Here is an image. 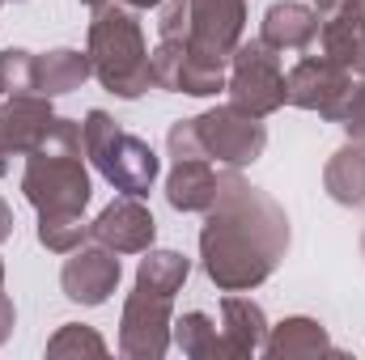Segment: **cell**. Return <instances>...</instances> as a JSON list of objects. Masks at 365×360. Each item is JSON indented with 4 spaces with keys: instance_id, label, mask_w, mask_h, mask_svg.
<instances>
[{
    "instance_id": "obj_13",
    "label": "cell",
    "mask_w": 365,
    "mask_h": 360,
    "mask_svg": "<svg viewBox=\"0 0 365 360\" xmlns=\"http://www.w3.org/2000/svg\"><path fill=\"white\" fill-rule=\"evenodd\" d=\"M221 360H242L264 352V339H268V318L264 309L251 301V297H225L221 301Z\"/></svg>"
},
{
    "instance_id": "obj_2",
    "label": "cell",
    "mask_w": 365,
    "mask_h": 360,
    "mask_svg": "<svg viewBox=\"0 0 365 360\" xmlns=\"http://www.w3.org/2000/svg\"><path fill=\"white\" fill-rule=\"evenodd\" d=\"M81 123L56 119L47 140L26 153L21 191L38 208V216H86L90 203V174L81 162Z\"/></svg>"
},
{
    "instance_id": "obj_23",
    "label": "cell",
    "mask_w": 365,
    "mask_h": 360,
    "mask_svg": "<svg viewBox=\"0 0 365 360\" xmlns=\"http://www.w3.org/2000/svg\"><path fill=\"white\" fill-rule=\"evenodd\" d=\"M13 322H17V309H13V301H9V292L0 288V344L13 335Z\"/></svg>"
},
{
    "instance_id": "obj_22",
    "label": "cell",
    "mask_w": 365,
    "mask_h": 360,
    "mask_svg": "<svg viewBox=\"0 0 365 360\" xmlns=\"http://www.w3.org/2000/svg\"><path fill=\"white\" fill-rule=\"evenodd\" d=\"M0 81L4 93H34V55L21 47L0 51Z\"/></svg>"
},
{
    "instance_id": "obj_20",
    "label": "cell",
    "mask_w": 365,
    "mask_h": 360,
    "mask_svg": "<svg viewBox=\"0 0 365 360\" xmlns=\"http://www.w3.org/2000/svg\"><path fill=\"white\" fill-rule=\"evenodd\" d=\"M86 216H38V242L56 255H73L86 238Z\"/></svg>"
},
{
    "instance_id": "obj_8",
    "label": "cell",
    "mask_w": 365,
    "mask_h": 360,
    "mask_svg": "<svg viewBox=\"0 0 365 360\" xmlns=\"http://www.w3.org/2000/svg\"><path fill=\"white\" fill-rule=\"evenodd\" d=\"M247 0H187V51L230 64L234 47L242 43Z\"/></svg>"
},
{
    "instance_id": "obj_9",
    "label": "cell",
    "mask_w": 365,
    "mask_h": 360,
    "mask_svg": "<svg viewBox=\"0 0 365 360\" xmlns=\"http://www.w3.org/2000/svg\"><path fill=\"white\" fill-rule=\"evenodd\" d=\"M353 77H357V73L331 64L327 55H306V60H297V64L289 68V77H284V102H293V106H302V110H319L323 119H331V110L340 106L344 90L353 85Z\"/></svg>"
},
{
    "instance_id": "obj_16",
    "label": "cell",
    "mask_w": 365,
    "mask_h": 360,
    "mask_svg": "<svg viewBox=\"0 0 365 360\" xmlns=\"http://www.w3.org/2000/svg\"><path fill=\"white\" fill-rule=\"evenodd\" d=\"M93 73L90 51H47V55H34V93L43 97H60V93H73L86 85V77Z\"/></svg>"
},
{
    "instance_id": "obj_11",
    "label": "cell",
    "mask_w": 365,
    "mask_h": 360,
    "mask_svg": "<svg viewBox=\"0 0 365 360\" xmlns=\"http://www.w3.org/2000/svg\"><path fill=\"white\" fill-rule=\"evenodd\" d=\"M60 284H64L68 301H77V305H102L115 292V284H119V259H115V250L102 246V242L77 246L73 259L60 271Z\"/></svg>"
},
{
    "instance_id": "obj_25",
    "label": "cell",
    "mask_w": 365,
    "mask_h": 360,
    "mask_svg": "<svg viewBox=\"0 0 365 360\" xmlns=\"http://www.w3.org/2000/svg\"><path fill=\"white\" fill-rule=\"evenodd\" d=\"M4 238H13V212H9V203L0 199V242Z\"/></svg>"
},
{
    "instance_id": "obj_17",
    "label": "cell",
    "mask_w": 365,
    "mask_h": 360,
    "mask_svg": "<svg viewBox=\"0 0 365 360\" xmlns=\"http://www.w3.org/2000/svg\"><path fill=\"white\" fill-rule=\"evenodd\" d=\"M319 352H336L327 331L314 318H284L280 327L268 331L264 339V356L272 360H297V356H319Z\"/></svg>"
},
{
    "instance_id": "obj_26",
    "label": "cell",
    "mask_w": 365,
    "mask_h": 360,
    "mask_svg": "<svg viewBox=\"0 0 365 360\" xmlns=\"http://www.w3.org/2000/svg\"><path fill=\"white\" fill-rule=\"evenodd\" d=\"M119 4H128V9L140 13V9H158V4H166V0H119Z\"/></svg>"
},
{
    "instance_id": "obj_30",
    "label": "cell",
    "mask_w": 365,
    "mask_h": 360,
    "mask_svg": "<svg viewBox=\"0 0 365 360\" xmlns=\"http://www.w3.org/2000/svg\"><path fill=\"white\" fill-rule=\"evenodd\" d=\"M0 102H4V81H0Z\"/></svg>"
},
{
    "instance_id": "obj_14",
    "label": "cell",
    "mask_w": 365,
    "mask_h": 360,
    "mask_svg": "<svg viewBox=\"0 0 365 360\" xmlns=\"http://www.w3.org/2000/svg\"><path fill=\"white\" fill-rule=\"evenodd\" d=\"M259 38L280 55L284 51H310V43L319 38V13L310 4H297V0H276L264 13Z\"/></svg>"
},
{
    "instance_id": "obj_24",
    "label": "cell",
    "mask_w": 365,
    "mask_h": 360,
    "mask_svg": "<svg viewBox=\"0 0 365 360\" xmlns=\"http://www.w3.org/2000/svg\"><path fill=\"white\" fill-rule=\"evenodd\" d=\"M344 4H353V0H314V13H319V21H323V17H331L336 9H344Z\"/></svg>"
},
{
    "instance_id": "obj_29",
    "label": "cell",
    "mask_w": 365,
    "mask_h": 360,
    "mask_svg": "<svg viewBox=\"0 0 365 360\" xmlns=\"http://www.w3.org/2000/svg\"><path fill=\"white\" fill-rule=\"evenodd\" d=\"M0 288H4V263H0Z\"/></svg>"
},
{
    "instance_id": "obj_3",
    "label": "cell",
    "mask_w": 365,
    "mask_h": 360,
    "mask_svg": "<svg viewBox=\"0 0 365 360\" xmlns=\"http://www.w3.org/2000/svg\"><path fill=\"white\" fill-rule=\"evenodd\" d=\"M90 64L93 77L115 97H140L153 85V60H149V43H145L136 9H128V4L93 9Z\"/></svg>"
},
{
    "instance_id": "obj_27",
    "label": "cell",
    "mask_w": 365,
    "mask_h": 360,
    "mask_svg": "<svg viewBox=\"0 0 365 360\" xmlns=\"http://www.w3.org/2000/svg\"><path fill=\"white\" fill-rule=\"evenodd\" d=\"M9 170V149H4V140H0V174Z\"/></svg>"
},
{
    "instance_id": "obj_6",
    "label": "cell",
    "mask_w": 365,
    "mask_h": 360,
    "mask_svg": "<svg viewBox=\"0 0 365 360\" xmlns=\"http://www.w3.org/2000/svg\"><path fill=\"white\" fill-rule=\"evenodd\" d=\"M195 123V140H200V153L217 166H230V170H242L251 162H259V153L268 149V127L264 119L238 110L234 102L230 106H217V110H204Z\"/></svg>"
},
{
    "instance_id": "obj_5",
    "label": "cell",
    "mask_w": 365,
    "mask_h": 360,
    "mask_svg": "<svg viewBox=\"0 0 365 360\" xmlns=\"http://www.w3.org/2000/svg\"><path fill=\"white\" fill-rule=\"evenodd\" d=\"M230 102L255 119H268L272 110L284 106V68H280V51H272L264 38L238 43L230 55Z\"/></svg>"
},
{
    "instance_id": "obj_19",
    "label": "cell",
    "mask_w": 365,
    "mask_h": 360,
    "mask_svg": "<svg viewBox=\"0 0 365 360\" xmlns=\"http://www.w3.org/2000/svg\"><path fill=\"white\" fill-rule=\"evenodd\" d=\"M170 344H179L182 352L195 356V360H221V335H217V327L208 322V314H200V309L175 318Z\"/></svg>"
},
{
    "instance_id": "obj_15",
    "label": "cell",
    "mask_w": 365,
    "mask_h": 360,
    "mask_svg": "<svg viewBox=\"0 0 365 360\" xmlns=\"http://www.w3.org/2000/svg\"><path fill=\"white\" fill-rule=\"evenodd\" d=\"M221 174L208 157H175V170L166 179V199L175 212H208L217 199Z\"/></svg>"
},
{
    "instance_id": "obj_10",
    "label": "cell",
    "mask_w": 365,
    "mask_h": 360,
    "mask_svg": "<svg viewBox=\"0 0 365 360\" xmlns=\"http://www.w3.org/2000/svg\"><path fill=\"white\" fill-rule=\"evenodd\" d=\"M90 238L110 246L115 255H145L158 238V221L136 195H123V199H115L110 208L98 212V221L90 225Z\"/></svg>"
},
{
    "instance_id": "obj_31",
    "label": "cell",
    "mask_w": 365,
    "mask_h": 360,
    "mask_svg": "<svg viewBox=\"0 0 365 360\" xmlns=\"http://www.w3.org/2000/svg\"><path fill=\"white\" fill-rule=\"evenodd\" d=\"M361 144H365V136H361Z\"/></svg>"
},
{
    "instance_id": "obj_12",
    "label": "cell",
    "mask_w": 365,
    "mask_h": 360,
    "mask_svg": "<svg viewBox=\"0 0 365 360\" xmlns=\"http://www.w3.org/2000/svg\"><path fill=\"white\" fill-rule=\"evenodd\" d=\"M56 110L51 97L43 93H4L0 102V140L9 153H30L47 140V132L56 127Z\"/></svg>"
},
{
    "instance_id": "obj_1",
    "label": "cell",
    "mask_w": 365,
    "mask_h": 360,
    "mask_svg": "<svg viewBox=\"0 0 365 360\" xmlns=\"http://www.w3.org/2000/svg\"><path fill=\"white\" fill-rule=\"evenodd\" d=\"M289 250V216L268 191L225 170L208 221L200 229V259L221 292L264 284Z\"/></svg>"
},
{
    "instance_id": "obj_7",
    "label": "cell",
    "mask_w": 365,
    "mask_h": 360,
    "mask_svg": "<svg viewBox=\"0 0 365 360\" xmlns=\"http://www.w3.org/2000/svg\"><path fill=\"white\" fill-rule=\"evenodd\" d=\"M175 292L149 288L136 280L128 305H123V322H119V352L132 360H158L170 352V327H175Z\"/></svg>"
},
{
    "instance_id": "obj_28",
    "label": "cell",
    "mask_w": 365,
    "mask_h": 360,
    "mask_svg": "<svg viewBox=\"0 0 365 360\" xmlns=\"http://www.w3.org/2000/svg\"><path fill=\"white\" fill-rule=\"evenodd\" d=\"M81 4H90V9H102V4H106V0H81Z\"/></svg>"
},
{
    "instance_id": "obj_21",
    "label": "cell",
    "mask_w": 365,
    "mask_h": 360,
    "mask_svg": "<svg viewBox=\"0 0 365 360\" xmlns=\"http://www.w3.org/2000/svg\"><path fill=\"white\" fill-rule=\"evenodd\" d=\"M106 356V344H102V335L90 331V327H77V322H68V327H60L56 335H51V344H47V356Z\"/></svg>"
},
{
    "instance_id": "obj_32",
    "label": "cell",
    "mask_w": 365,
    "mask_h": 360,
    "mask_svg": "<svg viewBox=\"0 0 365 360\" xmlns=\"http://www.w3.org/2000/svg\"><path fill=\"white\" fill-rule=\"evenodd\" d=\"M361 246H365V242H361Z\"/></svg>"
},
{
    "instance_id": "obj_4",
    "label": "cell",
    "mask_w": 365,
    "mask_h": 360,
    "mask_svg": "<svg viewBox=\"0 0 365 360\" xmlns=\"http://www.w3.org/2000/svg\"><path fill=\"white\" fill-rule=\"evenodd\" d=\"M81 140H86V157L115 191L136 199L149 195V186L158 182V153L140 136L123 132L106 110H90L81 123Z\"/></svg>"
},
{
    "instance_id": "obj_18",
    "label": "cell",
    "mask_w": 365,
    "mask_h": 360,
    "mask_svg": "<svg viewBox=\"0 0 365 360\" xmlns=\"http://www.w3.org/2000/svg\"><path fill=\"white\" fill-rule=\"evenodd\" d=\"M323 186H327V195H331L336 203H344V208H361L365 203V144L361 140L344 144V149L327 162Z\"/></svg>"
}]
</instances>
